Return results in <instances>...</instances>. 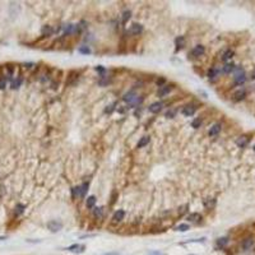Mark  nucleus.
Listing matches in <instances>:
<instances>
[{"label":"nucleus","mask_w":255,"mask_h":255,"mask_svg":"<svg viewBox=\"0 0 255 255\" xmlns=\"http://www.w3.org/2000/svg\"><path fill=\"white\" fill-rule=\"evenodd\" d=\"M124 100L125 102H128L130 106H137L140 101H142V98H139V97L137 96V93H135L134 91H130V92H128V93H125L124 95Z\"/></svg>","instance_id":"nucleus-1"},{"label":"nucleus","mask_w":255,"mask_h":255,"mask_svg":"<svg viewBox=\"0 0 255 255\" xmlns=\"http://www.w3.org/2000/svg\"><path fill=\"white\" fill-rule=\"evenodd\" d=\"M235 82L237 83V84H241V83H244L245 80H246V76H245V71H244V69L242 68H240V66H237V68H235Z\"/></svg>","instance_id":"nucleus-2"},{"label":"nucleus","mask_w":255,"mask_h":255,"mask_svg":"<svg viewBox=\"0 0 255 255\" xmlns=\"http://www.w3.org/2000/svg\"><path fill=\"white\" fill-rule=\"evenodd\" d=\"M47 228L50 230L51 232H58L63 228V223L61 222H58V221H50L47 223Z\"/></svg>","instance_id":"nucleus-3"},{"label":"nucleus","mask_w":255,"mask_h":255,"mask_svg":"<svg viewBox=\"0 0 255 255\" xmlns=\"http://www.w3.org/2000/svg\"><path fill=\"white\" fill-rule=\"evenodd\" d=\"M254 245H255V241H254L253 237H248V239H245L244 241H242L241 248H242V250H244V251H249V250L251 249Z\"/></svg>","instance_id":"nucleus-4"},{"label":"nucleus","mask_w":255,"mask_h":255,"mask_svg":"<svg viewBox=\"0 0 255 255\" xmlns=\"http://www.w3.org/2000/svg\"><path fill=\"white\" fill-rule=\"evenodd\" d=\"M204 46H202V45H198V46H195V47L191 50V55H193L194 58H199V56H202V55L204 54Z\"/></svg>","instance_id":"nucleus-5"},{"label":"nucleus","mask_w":255,"mask_h":255,"mask_svg":"<svg viewBox=\"0 0 255 255\" xmlns=\"http://www.w3.org/2000/svg\"><path fill=\"white\" fill-rule=\"evenodd\" d=\"M195 112V106L194 105H186L184 109H182V114L185 115V116H191V115H194Z\"/></svg>","instance_id":"nucleus-6"},{"label":"nucleus","mask_w":255,"mask_h":255,"mask_svg":"<svg viewBox=\"0 0 255 255\" xmlns=\"http://www.w3.org/2000/svg\"><path fill=\"white\" fill-rule=\"evenodd\" d=\"M162 106H163L162 102H154V103H152V105L149 106V111L153 112V114H157V112L161 111Z\"/></svg>","instance_id":"nucleus-7"},{"label":"nucleus","mask_w":255,"mask_h":255,"mask_svg":"<svg viewBox=\"0 0 255 255\" xmlns=\"http://www.w3.org/2000/svg\"><path fill=\"white\" fill-rule=\"evenodd\" d=\"M69 251H73V253H83L84 251V245H80V244H74L68 248Z\"/></svg>","instance_id":"nucleus-8"},{"label":"nucleus","mask_w":255,"mask_h":255,"mask_svg":"<svg viewBox=\"0 0 255 255\" xmlns=\"http://www.w3.org/2000/svg\"><path fill=\"white\" fill-rule=\"evenodd\" d=\"M142 31H143V27L140 24H138V23H134L129 29V32L131 33V35H139Z\"/></svg>","instance_id":"nucleus-9"},{"label":"nucleus","mask_w":255,"mask_h":255,"mask_svg":"<svg viewBox=\"0 0 255 255\" xmlns=\"http://www.w3.org/2000/svg\"><path fill=\"white\" fill-rule=\"evenodd\" d=\"M245 96H246V91L245 89H240V91L233 93V100L235 101H241V100L245 98Z\"/></svg>","instance_id":"nucleus-10"},{"label":"nucleus","mask_w":255,"mask_h":255,"mask_svg":"<svg viewBox=\"0 0 255 255\" xmlns=\"http://www.w3.org/2000/svg\"><path fill=\"white\" fill-rule=\"evenodd\" d=\"M248 143H249V138L245 137V135H244V137H240L239 139L236 140V144L239 147H241V148H245L246 146H248Z\"/></svg>","instance_id":"nucleus-11"},{"label":"nucleus","mask_w":255,"mask_h":255,"mask_svg":"<svg viewBox=\"0 0 255 255\" xmlns=\"http://www.w3.org/2000/svg\"><path fill=\"white\" fill-rule=\"evenodd\" d=\"M124 211H117V212H115V214H114V217H112V219H114V222L115 223H117V222H120V221L124 218Z\"/></svg>","instance_id":"nucleus-12"},{"label":"nucleus","mask_w":255,"mask_h":255,"mask_svg":"<svg viewBox=\"0 0 255 255\" xmlns=\"http://www.w3.org/2000/svg\"><path fill=\"white\" fill-rule=\"evenodd\" d=\"M221 131V124H214L213 126L209 130V135L211 137H214V135H217Z\"/></svg>","instance_id":"nucleus-13"},{"label":"nucleus","mask_w":255,"mask_h":255,"mask_svg":"<svg viewBox=\"0 0 255 255\" xmlns=\"http://www.w3.org/2000/svg\"><path fill=\"white\" fill-rule=\"evenodd\" d=\"M200 219H202V217L199 213H191L188 216V221H190V222H199Z\"/></svg>","instance_id":"nucleus-14"},{"label":"nucleus","mask_w":255,"mask_h":255,"mask_svg":"<svg viewBox=\"0 0 255 255\" xmlns=\"http://www.w3.org/2000/svg\"><path fill=\"white\" fill-rule=\"evenodd\" d=\"M232 56H233V51L232 50H226L223 52V55H222V60L223 61H227V60H230V59H232Z\"/></svg>","instance_id":"nucleus-15"},{"label":"nucleus","mask_w":255,"mask_h":255,"mask_svg":"<svg viewBox=\"0 0 255 255\" xmlns=\"http://www.w3.org/2000/svg\"><path fill=\"white\" fill-rule=\"evenodd\" d=\"M170 91H171V87H170V86H162V87L160 88V91H158V96L162 97L165 95H167Z\"/></svg>","instance_id":"nucleus-16"},{"label":"nucleus","mask_w":255,"mask_h":255,"mask_svg":"<svg viewBox=\"0 0 255 255\" xmlns=\"http://www.w3.org/2000/svg\"><path fill=\"white\" fill-rule=\"evenodd\" d=\"M235 70V65L232 63H228L223 66V73H231V71Z\"/></svg>","instance_id":"nucleus-17"},{"label":"nucleus","mask_w":255,"mask_h":255,"mask_svg":"<svg viewBox=\"0 0 255 255\" xmlns=\"http://www.w3.org/2000/svg\"><path fill=\"white\" fill-rule=\"evenodd\" d=\"M148 143H149V137H143V138L138 142V148H142V147H144V146H147Z\"/></svg>","instance_id":"nucleus-18"},{"label":"nucleus","mask_w":255,"mask_h":255,"mask_svg":"<svg viewBox=\"0 0 255 255\" xmlns=\"http://www.w3.org/2000/svg\"><path fill=\"white\" fill-rule=\"evenodd\" d=\"M24 205L23 204H17V207H15V211H14V213H15V216H19V214H22L23 212H24Z\"/></svg>","instance_id":"nucleus-19"},{"label":"nucleus","mask_w":255,"mask_h":255,"mask_svg":"<svg viewBox=\"0 0 255 255\" xmlns=\"http://www.w3.org/2000/svg\"><path fill=\"white\" fill-rule=\"evenodd\" d=\"M20 84H22V78H20V76H18V78L14 79V80L12 82V88H13V89H17V88L20 86Z\"/></svg>","instance_id":"nucleus-20"},{"label":"nucleus","mask_w":255,"mask_h":255,"mask_svg":"<svg viewBox=\"0 0 255 255\" xmlns=\"http://www.w3.org/2000/svg\"><path fill=\"white\" fill-rule=\"evenodd\" d=\"M217 75H218V70L214 69V68H212V69H209V71H208V78L209 79H214Z\"/></svg>","instance_id":"nucleus-21"},{"label":"nucleus","mask_w":255,"mask_h":255,"mask_svg":"<svg viewBox=\"0 0 255 255\" xmlns=\"http://www.w3.org/2000/svg\"><path fill=\"white\" fill-rule=\"evenodd\" d=\"M95 203H96V197H93V195H92V197H88L87 203H86L88 208H92L93 205H95Z\"/></svg>","instance_id":"nucleus-22"},{"label":"nucleus","mask_w":255,"mask_h":255,"mask_svg":"<svg viewBox=\"0 0 255 255\" xmlns=\"http://www.w3.org/2000/svg\"><path fill=\"white\" fill-rule=\"evenodd\" d=\"M202 125V119L200 117H198V119H194L193 120V122H191V126L193 128H195V129H198L199 126Z\"/></svg>","instance_id":"nucleus-23"},{"label":"nucleus","mask_w":255,"mask_h":255,"mask_svg":"<svg viewBox=\"0 0 255 255\" xmlns=\"http://www.w3.org/2000/svg\"><path fill=\"white\" fill-rule=\"evenodd\" d=\"M188 230H189V226L186 223H181L176 227V231H181V232H185V231H188Z\"/></svg>","instance_id":"nucleus-24"},{"label":"nucleus","mask_w":255,"mask_h":255,"mask_svg":"<svg viewBox=\"0 0 255 255\" xmlns=\"http://www.w3.org/2000/svg\"><path fill=\"white\" fill-rule=\"evenodd\" d=\"M214 204H216V200H214V199H209V198H208V199H205V200H204V205L208 207V208L213 207Z\"/></svg>","instance_id":"nucleus-25"},{"label":"nucleus","mask_w":255,"mask_h":255,"mask_svg":"<svg viewBox=\"0 0 255 255\" xmlns=\"http://www.w3.org/2000/svg\"><path fill=\"white\" fill-rule=\"evenodd\" d=\"M176 44H177L179 47H184V45H185V38H184V37H179V38H176Z\"/></svg>","instance_id":"nucleus-26"},{"label":"nucleus","mask_w":255,"mask_h":255,"mask_svg":"<svg viewBox=\"0 0 255 255\" xmlns=\"http://www.w3.org/2000/svg\"><path fill=\"white\" fill-rule=\"evenodd\" d=\"M228 242V240H227V237H222V239H218V241H217V244H218V246H224Z\"/></svg>","instance_id":"nucleus-27"},{"label":"nucleus","mask_w":255,"mask_h":255,"mask_svg":"<svg viewBox=\"0 0 255 255\" xmlns=\"http://www.w3.org/2000/svg\"><path fill=\"white\" fill-rule=\"evenodd\" d=\"M93 213H95L96 217H102V213H103V208H96L95 211H93Z\"/></svg>","instance_id":"nucleus-28"},{"label":"nucleus","mask_w":255,"mask_h":255,"mask_svg":"<svg viewBox=\"0 0 255 255\" xmlns=\"http://www.w3.org/2000/svg\"><path fill=\"white\" fill-rule=\"evenodd\" d=\"M73 29H74V26H73V24H66V26H64V31L68 32V33L73 32Z\"/></svg>","instance_id":"nucleus-29"},{"label":"nucleus","mask_w":255,"mask_h":255,"mask_svg":"<svg viewBox=\"0 0 255 255\" xmlns=\"http://www.w3.org/2000/svg\"><path fill=\"white\" fill-rule=\"evenodd\" d=\"M130 15H131V13H130V12H128V10H126V12H124V14H122V22L125 23L126 20L130 18Z\"/></svg>","instance_id":"nucleus-30"},{"label":"nucleus","mask_w":255,"mask_h":255,"mask_svg":"<svg viewBox=\"0 0 255 255\" xmlns=\"http://www.w3.org/2000/svg\"><path fill=\"white\" fill-rule=\"evenodd\" d=\"M87 188H88V184H87V182H84V184L80 186V195H84V194H86Z\"/></svg>","instance_id":"nucleus-31"},{"label":"nucleus","mask_w":255,"mask_h":255,"mask_svg":"<svg viewBox=\"0 0 255 255\" xmlns=\"http://www.w3.org/2000/svg\"><path fill=\"white\" fill-rule=\"evenodd\" d=\"M42 32L44 33H47V35H51V32H52V29H51L50 26H45L44 28H42Z\"/></svg>","instance_id":"nucleus-32"},{"label":"nucleus","mask_w":255,"mask_h":255,"mask_svg":"<svg viewBox=\"0 0 255 255\" xmlns=\"http://www.w3.org/2000/svg\"><path fill=\"white\" fill-rule=\"evenodd\" d=\"M175 114H176V111H175V110H171V111H167V112H166V117H173V116H175Z\"/></svg>","instance_id":"nucleus-33"},{"label":"nucleus","mask_w":255,"mask_h":255,"mask_svg":"<svg viewBox=\"0 0 255 255\" xmlns=\"http://www.w3.org/2000/svg\"><path fill=\"white\" fill-rule=\"evenodd\" d=\"M79 51H80L82 54H89V52H91V50H89L88 47H80Z\"/></svg>","instance_id":"nucleus-34"},{"label":"nucleus","mask_w":255,"mask_h":255,"mask_svg":"<svg viewBox=\"0 0 255 255\" xmlns=\"http://www.w3.org/2000/svg\"><path fill=\"white\" fill-rule=\"evenodd\" d=\"M5 84H7L5 79H0V89H4V88H5Z\"/></svg>","instance_id":"nucleus-35"},{"label":"nucleus","mask_w":255,"mask_h":255,"mask_svg":"<svg viewBox=\"0 0 255 255\" xmlns=\"http://www.w3.org/2000/svg\"><path fill=\"white\" fill-rule=\"evenodd\" d=\"M115 105H116V103H112L111 106H109V107L106 109V112H109V114H110V112H112V110H114V107H115Z\"/></svg>","instance_id":"nucleus-36"},{"label":"nucleus","mask_w":255,"mask_h":255,"mask_svg":"<svg viewBox=\"0 0 255 255\" xmlns=\"http://www.w3.org/2000/svg\"><path fill=\"white\" fill-rule=\"evenodd\" d=\"M163 82H165L163 79H158V80H157V84H158V86H160V84H163Z\"/></svg>","instance_id":"nucleus-37"},{"label":"nucleus","mask_w":255,"mask_h":255,"mask_svg":"<svg viewBox=\"0 0 255 255\" xmlns=\"http://www.w3.org/2000/svg\"><path fill=\"white\" fill-rule=\"evenodd\" d=\"M96 70H97V71H103V68H101V66H97V68H96Z\"/></svg>","instance_id":"nucleus-38"},{"label":"nucleus","mask_w":255,"mask_h":255,"mask_svg":"<svg viewBox=\"0 0 255 255\" xmlns=\"http://www.w3.org/2000/svg\"><path fill=\"white\" fill-rule=\"evenodd\" d=\"M149 255H162V254H161V253H156V251H154V253H151Z\"/></svg>","instance_id":"nucleus-39"},{"label":"nucleus","mask_w":255,"mask_h":255,"mask_svg":"<svg viewBox=\"0 0 255 255\" xmlns=\"http://www.w3.org/2000/svg\"><path fill=\"white\" fill-rule=\"evenodd\" d=\"M251 78H253V79H255V70L253 71V75H251Z\"/></svg>","instance_id":"nucleus-40"},{"label":"nucleus","mask_w":255,"mask_h":255,"mask_svg":"<svg viewBox=\"0 0 255 255\" xmlns=\"http://www.w3.org/2000/svg\"><path fill=\"white\" fill-rule=\"evenodd\" d=\"M5 239H7L5 236H0V240H5Z\"/></svg>","instance_id":"nucleus-41"},{"label":"nucleus","mask_w":255,"mask_h":255,"mask_svg":"<svg viewBox=\"0 0 255 255\" xmlns=\"http://www.w3.org/2000/svg\"><path fill=\"white\" fill-rule=\"evenodd\" d=\"M106 255H117V254H106Z\"/></svg>","instance_id":"nucleus-42"},{"label":"nucleus","mask_w":255,"mask_h":255,"mask_svg":"<svg viewBox=\"0 0 255 255\" xmlns=\"http://www.w3.org/2000/svg\"><path fill=\"white\" fill-rule=\"evenodd\" d=\"M254 151H255V146H254Z\"/></svg>","instance_id":"nucleus-43"}]
</instances>
